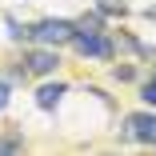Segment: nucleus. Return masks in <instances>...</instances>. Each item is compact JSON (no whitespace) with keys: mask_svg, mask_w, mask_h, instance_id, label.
Returning <instances> with one entry per match:
<instances>
[{"mask_svg":"<svg viewBox=\"0 0 156 156\" xmlns=\"http://www.w3.org/2000/svg\"><path fill=\"white\" fill-rule=\"evenodd\" d=\"M72 44H76L80 56H100V60L112 56V44H108L100 32H72Z\"/></svg>","mask_w":156,"mask_h":156,"instance_id":"f03ea898","label":"nucleus"},{"mask_svg":"<svg viewBox=\"0 0 156 156\" xmlns=\"http://www.w3.org/2000/svg\"><path fill=\"white\" fill-rule=\"evenodd\" d=\"M128 132H132L140 144H156V116H152V112H132V116H128Z\"/></svg>","mask_w":156,"mask_h":156,"instance_id":"20e7f679","label":"nucleus"},{"mask_svg":"<svg viewBox=\"0 0 156 156\" xmlns=\"http://www.w3.org/2000/svg\"><path fill=\"white\" fill-rule=\"evenodd\" d=\"M140 96H144V100H148V104H156V76H152V80H148V84H144V88H140Z\"/></svg>","mask_w":156,"mask_h":156,"instance_id":"0eeeda50","label":"nucleus"},{"mask_svg":"<svg viewBox=\"0 0 156 156\" xmlns=\"http://www.w3.org/2000/svg\"><path fill=\"white\" fill-rule=\"evenodd\" d=\"M4 104H8V84L0 80V112H4Z\"/></svg>","mask_w":156,"mask_h":156,"instance_id":"9d476101","label":"nucleus"},{"mask_svg":"<svg viewBox=\"0 0 156 156\" xmlns=\"http://www.w3.org/2000/svg\"><path fill=\"white\" fill-rule=\"evenodd\" d=\"M100 8H104V12H120V16H124V4H120V0H104Z\"/></svg>","mask_w":156,"mask_h":156,"instance_id":"6e6552de","label":"nucleus"},{"mask_svg":"<svg viewBox=\"0 0 156 156\" xmlns=\"http://www.w3.org/2000/svg\"><path fill=\"white\" fill-rule=\"evenodd\" d=\"M20 148V140H0V152H16Z\"/></svg>","mask_w":156,"mask_h":156,"instance_id":"1a4fd4ad","label":"nucleus"},{"mask_svg":"<svg viewBox=\"0 0 156 156\" xmlns=\"http://www.w3.org/2000/svg\"><path fill=\"white\" fill-rule=\"evenodd\" d=\"M60 96H64V84H44V88L36 92V104H40V108H56Z\"/></svg>","mask_w":156,"mask_h":156,"instance_id":"39448f33","label":"nucleus"},{"mask_svg":"<svg viewBox=\"0 0 156 156\" xmlns=\"http://www.w3.org/2000/svg\"><path fill=\"white\" fill-rule=\"evenodd\" d=\"M96 28H100V16L92 12V16H84V20L76 24V32H96Z\"/></svg>","mask_w":156,"mask_h":156,"instance_id":"423d86ee","label":"nucleus"},{"mask_svg":"<svg viewBox=\"0 0 156 156\" xmlns=\"http://www.w3.org/2000/svg\"><path fill=\"white\" fill-rule=\"evenodd\" d=\"M72 32H76V24H68V20H40L28 36H36L44 44H64V40H72Z\"/></svg>","mask_w":156,"mask_h":156,"instance_id":"f257e3e1","label":"nucleus"},{"mask_svg":"<svg viewBox=\"0 0 156 156\" xmlns=\"http://www.w3.org/2000/svg\"><path fill=\"white\" fill-rule=\"evenodd\" d=\"M24 64H28V72H36V76H48V72H56L60 56H56L52 48H32V52H24Z\"/></svg>","mask_w":156,"mask_h":156,"instance_id":"7ed1b4c3","label":"nucleus"}]
</instances>
